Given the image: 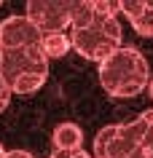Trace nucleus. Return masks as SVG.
Returning a JSON list of instances; mask_svg holds the SVG:
<instances>
[{"label": "nucleus", "mask_w": 153, "mask_h": 158, "mask_svg": "<svg viewBox=\"0 0 153 158\" xmlns=\"http://www.w3.org/2000/svg\"><path fill=\"white\" fill-rule=\"evenodd\" d=\"M118 3L110 0H75L73 24H70V46L78 56L89 62H105L124 43L118 24Z\"/></svg>", "instance_id": "obj_1"}, {"label": "nucleus", "mask_w": 153, "mask_h": 158, "mask_svg": "<svg viewBox=\"0 0 153 158\" xmlns=\"http://www.w3.org/2000/svg\"><path fill=\"white\" fill-rule=\"evenodd\" d=\"M151 81V67L148 59L132 46H121L110 56L100 62V86L110 97H137L148 89Z\"/></svg>", "instance_id": "obj_2"}, {"label": "nucleus", "mask_w": 153, "mask_h": 158, "mask_svg": "<svg viewBox=\"0 0 153 158\" xmlns=\"http://www.w3.org/2000/svg\"><path fill=\"white\" fill-rule=\"evenodd\" d=\"M0 75L11 94H38L49 81V59L40 48H16L0 54Z\"/></svg>", "instance_id": "obj_3"}, {"label": "nucleus", "mask_w": 153, "mask_h": 158, "mask_svg": "<svg viewBox=\"0 0 153 158\" xmlns=\"http://www.w3.org/2000/svg\"><path fill=\"white\" fill-rule=\"evenodd\" d=\"M148 137V121L137 115L129 123H110L102 126L94 137L91 158H132L137 150H142Z\"/></svg>", "instance_id": "obj_4"}, {"label": "nucleus", "mask_w": 153, "mask_h": 158, "mask_svg": "<svg viewBox=\"0 0 153 158\" xmlns=\"http://www.w3.org/2000/svg\"><path fill=\"white\" fill-rule=\"evenodd\" d=\"M24 16L32 22L43 35L49 32H67L73 24L75 0H30L24 6Z\"/></svg>", "instance_id": "obj_5"}, {"label": "nucleus", "mask_w": 153, "mask_h": 158, "mask_svg": "<svg viewBox=\"0 0 153 158\" xmlns=\"http://www.w3.org/2000/svg\"><path fill=\"white\" fill-rule=\"evenodd\" d=\"M43 32L24 16H8L0 22V54L3 51H16V48H40Z\"/></svg>", "instance_id": "obj_6"}, {"label": "nucleus", "mask_w": 153, "mask_h": 158, "mask_svg": "<svg viewBox=\"0 0 153 158\" xmlns=\"http://www.w3.org/2000/svg\"><path fill=\"white\" fill-rule=\"evenodd\" d=\"M118 11L129 19L137 35L153 38V0H118Z\"/></svg>", "instance_id": "obj_7"}, {"label": "nucleus", "mask_w": 153, "mask_h": 158, "mask_svg": "<svg viewBox=\"0 0 153 158\" xmlns=\"http://www.w3.org/2000/svg\"><path fill=\"white\" fill-rule=\"evenodd\" d=\"M51 142H54V153L70 156V153L83 150V131H81V126L73 123V121H62V123L54 129V134H51Z\"/></svg>", "instance_id": "obj_8"}, {"label": "nucleus", "mask_w": 153, "mask_h": 158, "mask_svg": "<svg viewBox=\"0 0 153 158\" xmlns=\"http://www.w3.org/2000/svg\"><path fill=\"white\" fill-rule=\"evenodd\" d=\"M67 51H73V46H70V35L67 32H49L40 38V54L46 59H62Z\"/></svg>", "instance_id": "obj_9"}, {"label": "nucleus", "mask_w": 153, "mask_h": 158, "mask_svg": "<svg viewBox=\"0 0 153 158\" xmlns=\"http://www.w3.org/2000/svg\"><path fill=\"white\" fill-rule=\"evenodd\" d=\"M8 102H11V89L6 86L3 75H0V105H8Z\"/></svg>", "instance_id": "obj_10"}, {"label": "nucleus", "mask_w": 153, "mask_h": 158, "mask_svg": "<svg viewBox=\"0 0 153 158\" xmlns=\"http://www.w3.org/2000/svg\"><path fill=\"white\" fill-rule=\"evenodd\" d=\"M142 153L148 158H153V137H145V142H142Z\"/></svg>", "instance_id": "obj_11"}, {"label": "nucleus", "mask_w": 153, "mask_h": 158, "mask_svg": "<svg viewBox=\"0 0 153 158\" xmlns=\"http://www.w3.org/2000/svg\"><path fill=\"white\" fill-rule=\"evenodd\" d=\"M142 118L148 121V137H153V107H151V110H145Z\"/></svg>", "instance_id": "obj_12"}, {"label": "nucleus", "mask_w": 153, "mask_h": 158, "mask_svg": "<svg viewBox=\"0 0 153 158\" xmlns=\"http://www.w3.org/2000/svg\"><path fill=\"white\" fill-rule=\"evenodd\" d=\"M67 158H91V153H86V150H78V153H70Z\"/></svg>", "instance_id": "obj_13"}, {"label": "nucleus", "mask_w": 153, "mask_h": 158, "mask_svg": "<svg viewBox=\"0 0 153 158\" xmlns=\"http://www.w3.org/2000/svg\"><path fill=\"white\" fill-rule=\"evenodd\" d=\"M148 97H151V99H153V78H151V81H148Z\"/></svg>", "instance_id": "obj_14"}, {"label": "nucleus", "mask_w": 153, "mask_h": 158, "mask_svg": "<svg viewBox=\"0 0 153 158\" xmlns=\"http://www.w3.org/2000/svg\"><path fill=\"white\" fill-rule=\"evenodd\" d=\"M132 158H148V156H145L142 150H137V153H134V156H132Z\"/></svg>", "instance_id": "obj_15"}, {"label": "nucleus", "mask_w": 153, "mask_h": 158, "mask_svg": "<svg viewBox=\"0 0 153 158\" xmlns=\"http://www.w3.org/2000/svg\"><path fill=\"white\" fill-rule=\"evenodd\" d=\"M6 110H8V105H0V115H3V113H6Z\"/></svg>", "instance_id": "obj_16"}, {"label": "nucleus", "mask_w": 153, "mask_h": 158, "mask_svg": "<svg viewBox=\"0 0 153 158\" xmlns=\"http://www.w3.org/2000/svg\"><path fill=\"white\" fill-rule=\"evenodd\" d=\"M3 156H6V148H3V145H0V158H3Z\"/></svg>", "instance_id": "obj_17"}, {"label": "nucleus", "mask_w": 153, "mask_h": 158, "mask_svg": "<svg viewBox=\"0 0 153 158\" xmlns=\"http://www.w3.org/2000/svg\"><path fill=\"white\" fill-rule=\"evenodd\" d=\"M0 6H3V3H0Z\"/></svg>", "instance_id": "obj_18"}]
</instances>
